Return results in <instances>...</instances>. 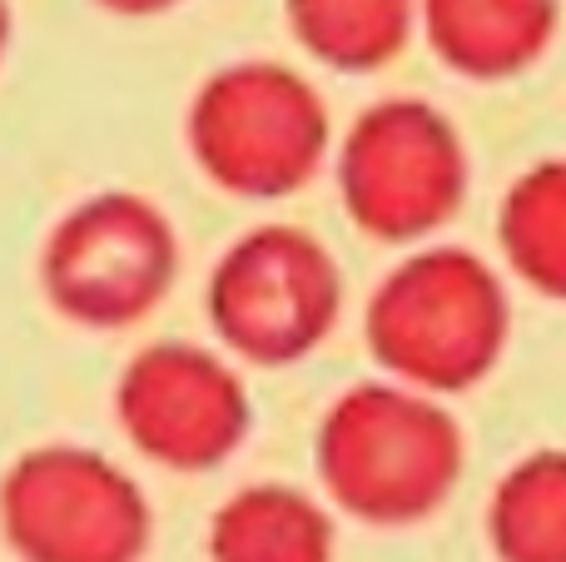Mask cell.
I'll use <instances>...</instances> for the list:
<instances>
[{"label": "cell", "mask_w": 566, "mask_h": 562, "mask_svg": "<svg viewBox=\"0 0 566 562\" xmlns=\"http://www.w3.org/2000/svg\"><path fill=\"white\" fill-rule=\"evenodd\" d=\"M512 304L492 264L458 244H422L373 289L363 339L398 384L462 394L497 368Z\"/></svg>", "instance_id": "cell-2"}, {"label": "cell", "mask_w": 566, "mask_h": 562, "mask_svg": "<svg viewBox=\"0 0 566 562\" xmlns=\"http://www.w3.org/2000/svg\"><path fill=\"white\" fill-rule=\"evenodd\" d=\"M214 562H328L333 523L303 488L254 483L239 488L209 523Z\"/></svg>", "instance_id": "cell-10"}, {"label": "cell", "mask_w": 566, "mask_h": 562, "mask_svg": "<svg viewBox=\"0 0 566 562\" xmlns=\"http://www.w3.org/2000/svg\"><path fill=\"white\" fill-rule=\"evenodd\" d=\"M179 274V239L165 209L129 189H105L55 219L40 249L50 309L80 329H129L149 319Z\"/></svg>", "instance_id": "cell-4"}, {"label": "cell", "mask_w": 566, "mask_h": 562, "mask_svg": "<svg viewBox=\"0 0 566 562\" xmlns=\"http://www.w3.org/2000/svg\"><path fill=\"white\" fill-rule=\"evenodd\" d=\"M562 0H418V25L452 75L497 85L542 60Z\"/></svg>", "instance_id": "cell-9"}, {"label": "cell", "mask_w": 566, "mask_h": 562, "mask_svg": "<svg viewBox=\"0 0 566 562\" xmlns=\"http://www.w3.org/2000/svg\"><path fill=\"white\" fill-rule=\"evenodd\" d=\"M6 50H10V0H0V65H6Z\"/></svg>", "instance_id": "cell-15"}, {"label": "cell", "mask_w": 566, "mask_h": 562, "mask_svg": "<svg viewBox=\"0 0 566 562\" xmlns=\"http://www.w3.org/2000/svg\"><path fill=\"white\" fill-rule=\"evenodd\" d=\"M185 139L199 175L239 199L298 195L328 155V105L279 60H239L195 90Z\"/></svg>", "instance_id": "cell-3"}, {"label": "cell", "mask_w": 566, "mask_h": 562, "mask_svg": "<svg viewBox=\"0 0 566 562\" xmlns=\"http://www.w3.org/2000/svg\"><path fill=\"white\" fill-rule=\"evenodd\" d=\"M119 434L145 454L149 464L175 473H205L234 458L249 438L254 408H249L244 378L234 364L185 339L139 348L115 384Z\"/></svg>", "instance_id": "cell-8"}, {"label": "cell", "mask_w": 566, "mask_h": 562, "mask_svg": "<svg viewBox=\"0 0 566 562\" xmlns=\"http://www.w3.org/2000/svg\"><path fill=\"white\" fill-rule=\"evenodd\" d=\"M0 533L20 562H139L149 503L85 444H35L0 478Z\"/></svg>", "instance_id": "cell-7"}, {"label": "cell", "mask_w": 566, "mask_h": 562, "mask_svg": "<svg viewBox=\"0 0 566 562\" xmlns=\"http://www.w3.org/2000/svg\"><path fill=\"white\" fill-rule=\"evenodd\" d=\"M283 15L313 60L343 75H368L408 45L418 0H283Z\"/></svg>", "instance_id": "cell-12"}, {"label": "cell", "mask_w": 566, "mask_h": 562, "mask_svg": "<svg viewBox=\"0 0 566 562\" xmlns=\"http://www.w3.org/2000/svg\"><path fill=\"white\" fill-rule=\"evenodd\" d=\"M497 244L532 294L566 304V155L537 159L512 179L497 209Z\"/></svg>", "instance_id": "cell-11"}, {"label": "cell", "mask_w": 566, "mask_h": 562, "mask_svg": "<svg viewBox=\"0 0 566 562\" xmlns=\"http://www.w3.org/2000/svg\"><path fill=\"white\" fill-rule=\"evenodd\" d=\"M488 538L502 562H566V448H537L497 478Z\"/></svg>", "instance_id": "cell-13"}, {"label": "cell", "mask_w": 566, "mask_h": 562, "mask_svg": "<svg viewBox=\"0 0 566 562\" xmlns=\"http://www.w3.org/2000/svg\"><path fill=\"white\" fill-rule=\"evenodd\" d=\"M318 483L343 513L408 528L438 513L462 478V428L438 394L408 384H353L313 438Z\"/></svg>", "instance_id": "cell-1"}, {"label": "cell", "mask_w": 566, "mask_h": 562, "mask_svg": "<svg viewBox=\"0 0 566 562\" xmlns=\"http://www.w3.org/2000/svg\"><path fill=\"white\" fill-rule=\"evenodd\" d=\"M343 274L333 254L298 225H259L219 254L205 314L219 344L259 368H289L333 334Z\"/></svg>", "instance_id": "cell-6"}, {"label": "cell", "mask_w": 566, "mask_h": 562, "mask_svg": "<svg viewBox=\"0 0 566 562\" xmlns=\"http://www.w3.org/2000/svg\"><path fill=\"white\" fill-rule=\"evenodd\" d=\"M338 195L348 219L382 244H422L468 199L462 135L428 100H378L338 145Z\"/></svg>", "instance_id": "cell-5"}, {"label": "cell", "mask_w": 566, "mask_h": 562, "mask_svg": "<svg viewBox=\"0 0 566 562\" xmlns=\"http://www.w3.org/2000/svg\"><path fill=\"white\" fill-rule=\"evenodd\" d=\"M99 10H109V15H165V10H175L179 0H95Z\"/></svg>", "instance_id": "cell-14"}]
</instances>
